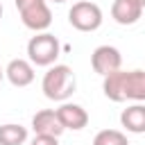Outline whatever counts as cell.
Listing matches in <instances>:
<instances>
[{
  "mask_svg": "<svg viewBox=\"0 0 145 145\" xmlns=\"http://www.w3.org/2000/svg\"><path fill=\"white\" fill-rule=\"evenodd\" d=\"M57 116L63 125V129H72V131H79L88 125V113L82 104H75V102H61V106L57 109Z\"/></svg>",
  "mask_w": 145,
  "mask_h": 145,
  "instance_id": "cell-7",
  "label": "cell"
},
{
  "mask_svg": "<svg viewBox=\"0 0 145 145\" xmlns=\"http://www.w3.org/2000/svg\"><path fill=\"white\" fill-rule=\"evenodd\" d=\"M41 88H43V95L48 100H54V102H66L75 88H77V77L72 72L70 66L66 63H54L48 68V72L43 75V82H41Z\"/></svg>",
  "mask_w": 145,
  "mask_h": 145,
  "instance_id": "cell-2",
  "label": "cell"
},
{
  "mask_svg": "<svg viewBox=\"0 0 145 145\" xmlns=\"http://www.w3.org/2000/svg\"><path fill=\"white\" fill-rule=\"evenodd\" d=\"M93 145H129V140L120 129H102L95 134Z\"/></svg>",
  "mask_w": 145,
  "mask_h": 145,
  "instance_id": "cell-13",
  "label": "cell"
},
{
  "mask_svg": "<svg viewBox=\"0 0 145 145\" xmlns=\"http://www.w3.org/2000/svg\"><path fill=\"white\" fill-rule=\"evenodd\" d=\"M102 9L95 5V2H88V0H82V2H75L68 11V23L79 29V32H95L100 25H102Z\"/></svg>",
  "mask_w": 145,
  "mask_h": 145,
  "instance_id": "cell-5",
  "label": "cell"
},
{
  "mask_svg": "<svg viewBox=\"0 0 145 145\" xmlns=\"http://www.w3.org/2000/svg\"><path fill=\"white\" fill-rule=\"evenodd\" d=\"M5 77L18 88L29 86L34 82V63L29 59H11L5 68Z\"/></svg>",
  "mask_w": 145,
  "mask_h": 145,
  "instance_id": "cell-9",
  "label": "cell"
},
{
  "mask_svg": "<svg viewBox=\"0 0 145 145\" xmlns=\"http://www.w3.org/2000/svg\"><path fill=\"white\" fill-rule=\"evenodd\" d=\"M102 91L111 102H145V70H116L104 77Z\"/></svg>",
  "mask_w": 145,
  "mask_h": 145,
  "instance_id": "cell-1",
  "label": "cell"
},
{
  "mask_svg": "<svg viewBox=\"0 0 145 145\" xmlns=\"http://www.w3.org/2000/svg\"><path fill=\"white\" fill-rule=\"evenodd\" d=\"M2 79H5V68L0 66V84H2Z\"/></svg>",
  "mask_w": 145,
  "mask_h": 145,
  "instance_id": "cell-15",
  "label": "cell"
},
{
  "mask_svg": "<svg viewBox=\"0 0 145 145\" xmlns=\"http://www.w3.org/2000/svg\"><path fill=\"white\" fill-rule=\"evenodd\" d=\"M143 16V5L136 0H113L111 5V18L118 25H134Z\"/></svg>",
  "mask_w": 145,
  "mask_h": 145,
  "instance_id": "cell-10",
  "label": "cell"
},
{
  "mask_svg": "<svg viewBox=\"0 0 145 145\" xmlns=\"http://www.w3.org/2000/svg\"><path fill=\"white\" fill-rule=\"evenodd\" d=\"M20 20L32 32H45L52 25V11L45 0H14Z\"/></svg>",
  "mask_w": 145,
  "mask_h": 145,
  "instance_id": "cell-4",
  "label": "cell"
},
{
  "mask_svg": "<svg viewBox=\"0 0 145 145\" xmlns=\"http://www.w3.org/2000/svg\"><path fill=\"white\" fill-rule=\"evenodd\" d=\"M0 18H2V2H0Z\"/></svg>",
  "mask_w": 145,
  "mask_h": 145,
  "instance_id": "cell-16",
  "label": "cell"
},
{
  "mask_svg": "<svg viewBox=\"0 0 145 145\" xmlns=\"http://www.w3.org/2000/svg\"><path fill=\"white\" fill-rule=\"evenodd\" d=\"M27 140V129L16 122L0 125V145H23Z\"/></svg>",
  "mask_w": 145,
  "mask_h": 145,
  "instance_id": "cell-12",
  "label": "cell"
},
{
  "mask_svg": "<svg viewBox=\"0 0 145 145\" xmlns=\"http://www.w3.org/2000/svg\"><path fill=\"white\" fill-rule=\"evenodd\" d=\"M91 66H93V70H95L97 75L106 77V75L116 72V70H120V66H122V54H120V50L113 48V45H97V48L93 50V54H91Z\"/></svg>",
  "mask_w": 145,
  "mask_h": 145,
  "instance_id": "cell-6",
  "label": "cell"
},
{
  "mask_svg": "<svg viewBox=\"0 0 145 145\" xmlns=\"http://www.w3.org/2000/svg\"><path fill=\"white\" fill-rule=\"evenodd\" d=\"M61 52V45L54 34L50 32H36L27 41V59L34 66H52Z\"/></svg>",
  "mask_w": 145,
  "mask_h": 145,
  "instance_id": "cell-3",
  "label": "cell"
},
{
  "mask_svg": "<svg viewBox=\"0 0 145 145\" xmlns=\"http://www.w3.org/2000/svg\"><path fill=\"white\" fill-rule=\"evenodd\" d=\"M120 125L131 134H145V104L136 102L120 113Z\"/></svg>",
  "mask_w": 145,
  "mask_h": 145,
  "instance_id": "cell-11",
  "label": "cell"
},
{
  "mask_svg": "<svg viewBox=\"0 0 145 145\" xmlns=\"http://www.w3.org/2000/svg\"><path fill=\"white\" fill-rule=\"evenodd\" d=\"M136 2H140V5H143V7H145V0H136Z\"/></svg>",
  "mask_w": 145,
  "mask_h": 145,
  "instance_id": "cell-17",
  "label": "cell"
},
{
  "mask_svg": "<svg viewBox=\"0 0 145 145\" xmlns=\"http://www.w3.org/2000/svg\"><path fill=\"white\" fill-rule=\"evenodd\" d=\"M52 2H66V0H52Z\"/></svg>",
  "mask_w": 145,
  "mask_h": 145,
  "instance_id": "cell-18",
  "label": "cell"
},
{
  "mask_svg": "<svg viewBox=\"0 0 145 145\" xmlns=\"http://www.w3.org/2000/svg\"><path fill=\"white\" fill-rule=\"evenodd\" d=\"M29 145H59V136H48V134H34Z\"/></svg>",
  "mask_w": 145,
  "mask_h": 145,
  "instance_id": "cell-14",
  "label": "cell"
},
{
  "mask_svg": "<svg viewBox=\"0 0 145 145\" xmlns=\"http://www.w3.org/2000/svg\"><path fill=\"white\" fill-rule=\"evenodd\" d=\"M32 129L34 134H48V136H61L66 129L57 116V109H41L32 118Z\"/></svg>",
  "mask_w": 145,
  "mask_h": 145,
  "instance_id": "cell-8",
  "label": "cell"
}]
</instances>
